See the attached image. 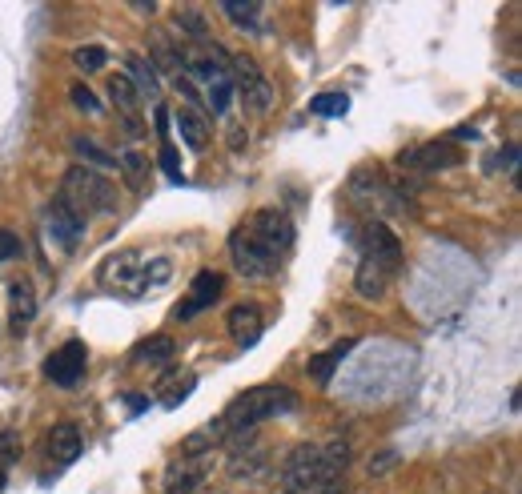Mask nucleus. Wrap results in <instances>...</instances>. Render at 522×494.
I'll list each match as a JSON object with an SVG mask.
<instances>
[{
    "label": "nucleus",
    "mask_w": 522,
    "mask_h": 494,
    "mask_svg": "<svg viewBox=\"0 0 522 494\" xmlns=\"http://www.w3.org/2000/svg\"><path fill=\"white\" fill-rule=\"evenodd\" d=\"M294 245V225L282 209H257L233 237H229V258L241 278H266L282 266V258Z\"/></svg>",
    "instance_id": "f257e3e1"
},
{
    "label": "nucleus",
    "mask_w": 522,
    "mask_h": 494,
    "mask_svg": "<svg viewBox=\"0 0 522 494\" xmlns=\"http://www.w3.org/2000/svg\"><path fill=\"white\" fill-rule=\"evenodd\" d=\"M350 466V446L346 442H326V446H294L286 466H282V478L290 486V494H302V490H326L342 470Z\"/></svg>",
    "instance_id": "f03ea898"
},
{
    "label": "nucleus",
    "mask_w": 522,
    "mask_h": 494,
    "mask_svg": "<svg viewBox=\"0 0 522 494\" xmlns=\"http://www.w3.org/2000/svg\"><path fill=\"white\" fill-rule=\"evenodd\" d=\"M290 410H298V394L294 390H286V386H253V390L237 394L217 422L233 438V434H249L253 426L270 422V418H282Z\"/></svg>",
    "instance_id": "7ed1b4c3"
},
{
    "label": "nucleus",
    "mask_w": 522,
    "mask_h": 494,
    "mask_svg": "<svg viewBox=\"0 0 522 494\" xmlns=\"http://www.w3.org/2000/svg\"><path fill=\"white\" fill-rule=\"evenodd\" d=\"M57 201H61L73 217H81V221L89 225V217L117 209V189H113L97 169H89V165H73V169L65 173V181H61Z\"/></svg>",
    "instance_id": "20e7f679"
},
{
    "label": "nucleus",
    "mask_w": 522,
    "mask_h": 494,
    "mask_svg": "<svg viewBox=\"0 0 522 494\" xmlns=\"http://www.w3.org/2000/svg\"><path fill=\"white\" fill-rule=\"evenodd\" d=\"M229 73H233L229 81L241 93V101H245L249 113H270L274 109V85L266 81V73L257 69L253 57H229Z\"/></svg>",
    "instance_id": "39448f33"
},
{
    "label": "nucleus",
    "mask_w": 522,
    "mask_h": 494,
    "mask_svg": "<svg viewBox=\"0 0 522 494\" xmlns=\"http://www.w3.org/2000/svg\"><path fill=\"white\" fill-rule=\"evenodd\" d=\"M85 366H89L85 342H81V338H69L61 350H53V354L45 358V378H49L53 386L69 390V386H77V382L85 378Z\"/></svg>",
    "instance_id": "423d86ee"
},
{
    "label": "nucleus",
    "mask_w": 522,
    "mask_h": 494,
    "mask_svg": "<svg viewBox=\"0 0 522 494\" xmlns=\"http://www.w3.org/2000/svg\"><path fill=\"white\" fill-rule=\"evenodd\" d=\"M221 290H225V278H221L217 270H201V274L193 278V286H189L185 302H177L173 318H177V322H193V314L209 310V306L221 298Z\"/></svg>",
    "instance_id": "0eeeda50"
},
{
    "label": "nucleus",
    "mask_w": 522,
    "mask_h": 494,
    "mask_svg": "<svg viewBox=\"0 0 522 494\" xmlns=\"http://www.w3.org/2000/svg\"><path fill=\"white\" fill-rule=\"evenodd\" d=\"M362 262H370V266H378V270H386V274L398 270V262H402V241L390 233L386 221H370V229H366V258H362Z\"/></svg>",
    "instance_id": "6e6552de"
},
{
    "label": "nucleus",
    "mask_w": 522,
    "mask_h": 494,
    "mask_svg": "<svg viewBox=\"0 0 522 494\" xmlns=\"http://www.w3.org/2000/svg\"><path fill=\"white\" fill-rule=\"evenodd\" d=\"M33 318H37V290H33V282H29V278L9 282V330H13L17 338L29 334Z\"/></svg>",
    "instance_id": "1a4fd4ad"
},
{
    "label": "nucleus",
    "mask_w": 522,
    "mask_h": 494,
    "mask_svg": "<svg viewBox=\"0 0 522 494\" xmlns=\"http://www.w3.org/2000/svg\"><path fill=\"white\" fill-rule=\"evenodd\" d=\"M205 474H209L205 454H181V462H173L165 470V494H193Z\"/></svg>",
    "instance_id": "9d476101"
},
{
    "label": "nucleus",
    "mask_w": 522,
    "mask_h": 494,
    "mask_svg": "<svg viewBox=\"0 0 522 494\" xmlns=\"http://www.w3.org/2000/svg\"><path fill=\"white\" fill-rule=\"evenodd\" d=\"M225 326H229V338H233L241 350H249V346H257V342H261V330H266V318H261V310H257L253 302H241V306H233V310H229Z\"/></svg>",
    "instance_id": "9b49d317"
},
{
    "label": "nucleus",
    "mask_w": 522,
    "mask_h": 494,
    "mask_svg": "<svg viewBox=\"0 0 522 494\" xmlns=\"http://www.w3.org/2000/svg\"><path fill=\"white\" fill-rule=\"evenodd\" d=\"M109 101H113V109L125 117V129L129 133H141L137 125H141V93H137V85L125 77V73H113L109 77Z\"/></svg>",
    "instance_id": "f8f14e48"
},
{
    "label": "nucleus",
    "mask_w": 522,
    "mask_h": 494,
    "mask_svg": "<svg viewBox=\"0 0 522 494\" xmlns=\"http://www.w3.org/2000/svg\"><path fill=\"white\" fill-rule=\"evenodd\" d=\"M45 225H49V237L61 245V250H77V241H81V233H85V221L73 217L57 197H53V205L45 209Z\"/></svg>",
    "instance_id": "ddd939ff"
},
{
    "label": "nucleus",
    "mask_w": 522,
    "mask_h": 494,
    "mask_svg": "<svg viewBox=\"0 0 522 494\" xmlns=\"http://www.w3.org/2000/svg\"><path fill=\"white\" fill-rule=\"evenodd\" d=\"M45 442H49V458H53V462H61V466L77 462V458H81V450H85V442H81V430H77V426H69V422L53 426Z\"/></svg>",
    "instance_id": "4468645a"
},
{
    "label": "nucleus",
    "mask_w": 522,
    "mask_h": 494,
    "mask_svg": "<svg viewBox=\"0 0 522 494\" xmlns=\"http://www.w3.org/2000/svg\"><path fill=\"white\" fill-rule=\"evenodd\" d=\"M354 346H358V342H354V338H346V342H334L326 354H314V358H310V366H306V370H310V378H314L318 386H330L334 370L346 362V354H350Z\"/></svg>",
    "instance_id": "2eb2a0df"
},
{
    "label": "nucleus",
    "mask_w": 522,
    "mask_h": 494,
    "mask_svg": "<svg viewBox=\"0 0 522 494\" xmlns=\"http://www.w3.org/2000/svg\"><path fill=\"white\" fill-rule=\"evenodd\" d=\"M458 161V149L450 145H422L414 153H402V165H414V169H446Z\"/></svg>",
    "instance_id": "dca6fc26"
},
{
    "label": "nucleus",
    "mask_w": 522,
    "mask_h": 494,
    "mask_svg": "<svg viewBox=\"0 0 522 494\" xmlns=\"http://www.w3.org/2000/svg\"><path fill=\"white\" fill-rule=\"evenodd\" d=\"M173 121H177V133H181V141L189 149H205L209 145V125H205V117L197 109H177Z\"/></svg>",
    "instance_id": "f3484780"
},
{
    "label": "nucleus",
    "mask_w": 522,
    "mask_h": 494,
    "mask_svg": "<svg viewBox=\"0 0 522 494\" xmlns=\"http://www.w3.org/2000/svg\"><path fill=\"white\" fill-rule=\"evenodd\" d=\"M125 61H129V73H133L129 81L137 85L141 101H145V97H157V93H161V85H157V73H153V65H149V61H145L141 53H129Z\"/></svg>",
    "instance_id": "a211bd4d"
},
{
    "label": "nucleus",
    "mask_w": 522,
    "mask_h": 494,
    "mask_svg": "<svg viewBox=\"0 0 522 494\" xmlns=\"http://www.w3.org/2000/svg\"><path fill=\"white\" fill-rule=\"evenodd\" d=\"M117 165H121V173H125L129 189H137V193H145V189H149V157H141V153H121V157H117Z\"/></svg>",
    "instance_id": "6ab92c4d"
},
{
    "label": "nucleus",
    "mask_w": 522,
    "mask_h": 494,
    "mask_svg": "<svg viewBox=\"0 0 522 494\" xmlns=\"http://www.w3.org/2000/svg\"><path fill=\"white\" fill-rule=\"evenodd\" d=\"M169 358H173V338L169 334H157V338H149V342L137 346V362H145V366H161Z\"/></svg>",
    "instance_id": "aec40b11"
},
{
    "label": "nucleus",
    "mask_w": 522,
    "mask_h": 494,
    "mask_svg": "<svg viewBox=\"0 0 522 494\" xmlns=\"http://www.w3.org/2000/svg\"><path fill=\"white\" fill-rule=\"evenodd\" d=\"M221 13H225L237 29H245V33H261V5H221Z\"/></svg>",
    "instance_id": "412c9836"
},
{
    "label": "nucleus",
    "mask_w": 522,
    "mask_h": 494,
    "mask_svg": "<svg viewBox=\"0 0 522 494\" xmlns=\"http://www.w3.org/2000/svg\"><path fill=\"white\" fill-rule=\"evenodd\" d=\"M73 153H81L85 161H93V165H105V169H113V165H117V157H113L109 149H101L97 141H89V137H73Z\"/></svg>",
    "instance_id": "4be33fe9"
},
{
    "label": "nucleus",
    "mask_w": 522,
    "mask_h": 494,
    "mask_svg": "<svg viewBox=\"0 0 522 494\" xmlns=\"http://www.w3.org/2000/svg\"><path fill=\"white\" fill-rule=\"evenodd\" d=\"M105 61H109V53H105L101 45H81V49L73 53V65H77L81 73H97V69H105Z\"/></svg>",
    "instance_id": "5701e85b"
},
{
    "label": "nucleus",
    "mask_w": 522,
    "mask_h": 494,
    "mask_svg": "<svg viewBox=\"0 0 522 494\" xmlns=\"http://www.w3.org/2000/svg\"><path fill=\"white\" fill-rule=\"evenodd\" d=\"M350 109V97L346 93H326V97H318L314 105H310V113H318V117H342Z\"/></svg>",
    "instance_id": "b1692460"
},
{
    "label": "nucleus",
    "mask_w": 522,
    "mask_h": 494,
    "mask_svg": "<svg viewBox=\"0 0 522 494\" xmlns=\"http://www.w3.org/2000/svg\"><path fill=\"white\" fill-rule=\"evenodd\" d=\"M177 25H185V33H189L193 41H205V21H201L197 9H181V13H177Z\"/></svg>",
    "instance_id": "393cba45"
},
{
    "label": "nucleus",
    "mask_w": 522,
    "mask_h": 494,
    "mask_svg": "<svg viewBox=\"0 0 522 494\" xmlns=\"http://www.w3.org/2000/svg\"><path fill=\"white\" fill-rule=\"evenodd\" d=\"M189 394H193V374H185L177 390H165V394H161V406H165V410H177V406H181Z\"/></svg>",
    "instance_id": "a878e982"
},
{
    "label": "nucleus",
    "mask_w": 522,
    "mask_h": 494,
    "mask_svg": "<svg viewBox=\"0 0 522 494\" xmlns=\"http://www.w3.org/2000/svg\"><path fill=\"white\" fill-rule=\"evenodd\" d=\"M21 254H25L21 237L9 233V229H0V262H13V258H21Z\"/></svg>",
    "instance_id": "bb28decb"
},
{
    "label": "nucleus",
    "mask_w": 522,
    "mask_h": 494,
    "mask_svg": "<svg viewBox=\"0 0 522 494\" xmlns=\"http://www.w3.org/2000/svg\"><path fill=\"white\" fill-rule=\"evenodd\" d=\"M69 93H73V105H77L81 113H101V101L93 97V89H85V85H73Z\"/></svg>",
    "instance_id": "cd10ccee"
},
{
    "label": "nucleus",
    "mask_w": 522,
    "mask_h": 494,
    "mask_svg": "<svg viewBox=\"0 0 522 494\" xmlns=\"http://www.w3.org/2000/svg\"><path fill=\"white\" fill-rule=\"evenodd\" d=\"M13 434H0V458H13Z\"/></svg>",
    "instance_id": "c85d7f7f"
},
{
    "label": "nucleus",
    "mask_w": 522,
    "mask_h": 494,
    "mask_svg": "<svg viewBox=\"0 0 522 494\" xmlns=\"http://www.w3.org/2000/svg\"><path fill=\"white\" fill-rule=\"evenodd\" d=\"M0 490H5V474H0Z\"/></svg>",
    "instance_id": "c756f323"
},
{
    "label": "nucleus",
    "mask_w": 522,
    "mask_h": 494,
    "mask_svg": "<svg viewBox=\"0 0 522 494\" xmlns=\"http://www.w3.org/2000/svg\"><path fill=\"white\" fill-rule=\"evenodd\" d=\"M201 494H217V490H201Z\"/></svg>",
    "instance_id": "7c9ffc66"
},
{
    "label": "nucleus",
    "mask_w": 522,
    "mask_h": 494,
    "mask_svg": "<svg viewBox=\"0 0 522 494\" xmlns=\"http://www.w3.org/2000/svg\"><path fill=\"white\" fill-rule=\"evenodd\" d=\"M326 494H334V490H326Z\"/></svg>",
    "instance_id": "2f4dec72"
},
{
    "label": "nucleus",
    "mask_w": 522,
    "mask_h": 494,
    "mask_svg": "<svg viewBox=\"0 0 522 494\" xmlns=\"http://www.w3.org/2000/svg\"><path fill=\"white\" fill-rule=\"evenodd\" d=\"M286 494H290V490H286Z\"/></svg>",
    "instance_id": "473e14b6"
}]
</instances>
